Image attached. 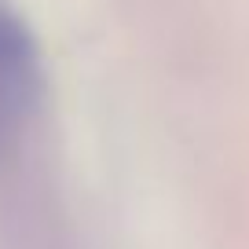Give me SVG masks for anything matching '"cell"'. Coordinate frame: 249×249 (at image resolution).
I'll return each instance as SVG.
<instances>
[{"mask_svg":"<svg viewBox=\"0 0 249 249\" xmlns=\"http://www.w3.org/2000/svg\"><path fill=\"white\" fill-rule=\"evenodd\" d=\"M40 95H44V66L37 37L26 18L0 0V140H8L37 110Z\"/></svg>","mask_w":249,"mask_h":249,"instance_id":"obj_1","label":"cell"}]
</instances>
